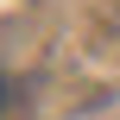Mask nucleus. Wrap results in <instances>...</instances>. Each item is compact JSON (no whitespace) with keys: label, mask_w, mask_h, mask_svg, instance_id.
<instances>
[{"label":"nucleus","mask_w":120,"mask_h":120,"mask_svg":"<svg viewBox=\"0 0 120 120\" xmlns=\"http://www.w3.org/2000/svg\"><path fill=\"white\" fill-rule=\"evenodd\" d=\"M0 101H6V82H0Z\"/></svg>","instance_id":"obj_1"}]
</instances>
